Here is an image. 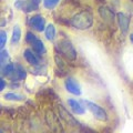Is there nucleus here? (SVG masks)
<instances>
[{"instance_id":"4be33fe9","label":"nucleus","mask_w":133,"mask_h":133,"mask_svg":"<svg viewBox=\"0 0 133 133\" xmlns=\"http://www.w3.org/2000/svg\"><path fill=\"white\" fill-rule=\"evenodd\" d=\"M31 1H32L33 3H35V5H36L37 7H38V6H39V3H40V1H41V0H31Z\"/></svg>"},{"instance_id":"39448f33","label":"nucleus","mask_w":133,"mask_h":133,"mask_svg":"<svg viewBox=\"0 0 133 133\" xmlns=\"http://www.w3.org/2000/svg\"><path fill=\"white\" fill-rule=\"evenodd\" d=\"M29 26L37 32H42L45 30V19L41 15H35L29 19Z\"/></svg>"},{"instance_id":"20e7f679","label":"nucleus","mask_w":133,"mask_h":133,"mask_svg":"<svg viewBox=\"0 0 133 133\" xmlns=\"http://www.w3.org/2000/svg\"><path fill=\"white\" fill-rule=\"evenodd\" d=\"M116 22H118L119 29L122 35H127L130 29V23H131V17L125 12L120 11L116 14Z\"/></svg>"},{"instance_id":"0eeeda50","label":"nucleus","mask_w":133,"mask_h":133,"mask_svg":"<svg viewBox=\"0 0 133 133\" xmlns=\"http://www.w3.org/2000/svg\"><path fill=\"white\" fill-rule=\"evenodd\" d=\"M64 88L69 93H71L73 95H81L82 93V90H81V87L79 84V82L72 77L68 78L64 81Z\"/></svg>"},{"instance_id":"9d476101","label":"nucleus","mask_w":133,"mask_h":133,"mask_svg":"<svg viewBox=\"0 0 133 133\" xmlns=\"http://www.w3.org/2000/svg\"><path fill=\"white\" fill-rule=\"evenodd\" d=\"M26 77H27V71L23 69L22 65L18 64L15 66L14 72L10 74L8 79H10L11 81H22L26 79Z\"/></svg>"},{"instance_id":"f03ea898","label":"nucleus","mask_w":133,"mask_h":133,"mask_svg":"<svg viewBox=\"0 0 133 133\" xmlns=\"http://www.w3.org/2000/svg\"><path fill=\"white\" fill-rule=\"evenodd\" d=\"M57 48L61 53V56H63L66 60L69 61H74L77 59V50L74 49L72 42L68 39H62L60 40L57 44Z\"/></svg>"},{"instance_id":"f8f14e48","label":"nucleus","mask_w":133,"mask_h":133,"mask_svg":"<svg viewBox=\"0 0 133 133\" xmlns=\"http://www.w3.org/2000/svg\"><path fill=\"white\" fill-rule=\"evenodd\" d=\"M44 36L47 38L48 41H55L56 39V36H57V29L56 26L52 23H49L47 27H45V30H44Z\"/></svg>"},{"instance_id":"b1692460","label":"nucleus","mask_w":133,"mask_h":133,"mask_svg":"<svg viewBox=\"0 0 133 133\" xmlns=\"http://www.w3.org/2000/svg\"><path fill=\"white\" fill-rule=\"evenodd\" d=\"M15 1H16V0H15Z\"/></svg>"},{"instance_id":"2eb2a0df","label":"nucleus","mask_w":133,"mask_h":133,"mask_svg":"<svg viewBox=\"0 0 133 133\" xmlns=\"http://www.w3.org/2000/svg\"><path fill=\"white\" fill-rule=\"evenodd\" d=\"M8 63H10L9 53H8L7 50L1 49V52H0V64H1V68L2 66H5V65H7Z\"/></svg>"},{"instance_id":"4468645a","label":"nucleus","mask_w":133,"mask_h":133,"mask_svg":"<svg viewBox=\"0 0 133 133\" xmlns=\"http://www.w3.org/2000/svg\"><path fill=\"white\" fill-rule=\"evenodd\" d=\"M20 39H21V28L18 24H16L12 29V37H11V43L12 45H16L17 43H19Z\"/></svg>"},{"instance_id":"9b49d317","label":"nucleus","mask_w":133,"mask_h":133,"mask_svg":"<svg viewBox=\"0 0 133 133\" xmlns=\"http://www.w3.org/2000/svg\"><path fill=\"white\" fill-rule=\"evenodd\" d=\"M59 113H60V116H61V119H63L64 121L70 124V125H78V122H77V120L72 118L71 115H70V113L68 111H66L64 108H62L61 105L59 107Z\"/></svg>"},{"instance_id":"7ed1b4c3","label":"nucleus","mask_w":133,"mask_h":133,"mask_svg":"<svg viewBox=\"0 0 133 133\" xmlns=\"http://www.w3.org/2000/svg\"><path fill=\"white\" fill-rule=\"evenodd\" d=\"M82 102H83V104L85 105L87 109L91 112V114L97 120H99V121H101V122H107L108 120H109L107 111L103 109L102 107H100L99 104H97V103H94L92 101H89V100H83Z\"/></svg>"},{"instance_id":"f257e3e1","label":"nucleus","mask_w":133,"mask_h":133,"mask_svg":"<svg viewBox=\"0 0 133 133\" xmlns=\"http://www.w3.org/2000/svg\"><path fill=\"white\" fill-rule=\"evenodd\" d=\"M94 18L92 12L89 10H82L71 18V26L77 30H88L93 26Z\"/></svg>"},{"instance_id":"5701e85b","label":"nucleus","mask_w":133,"mask_h":133,"mask_svg":"<svg viewBox=\"0 0 133 133\" xmlns=\"http://www.w3.org/2000/svg\"><path fill=\"white\" fill-rule=\"evenodd\" d=\"M129 38H130V41H131V43L133 44V32L130 33V36H129Z\"/></svg>"},{"instance_id":"412c9836","label":"nucleus","mask_w":133,"mask_h":133,"mask_svg":"<svg viewBox=\"0 0 133 133\" xmlns=\"http://www.w3.org/2000/svg\"><path fill=\"white\" fill-rule=\"evenodd\" d=\"M5 87H6V83H5V80L3 79H1V88H0V90H5Z\"/></svg>"},{"instance_id":"6ab92c4d","label":"nucleus","mask_w":133,"mask_h":133,"mask_svg":"<svg viewBox=\"0 0 133 133\" xmlns=\"http://www.w3.org/2000/svg\"><path fill=\"white\" fill-rule=\"evenodd\" d=\"M24 40H26V42H27L28 44L31 45L36 40H38V38H37V36H36L33 32L28 31V32L26 33V37H24Z\"/></svg>"},{"instance_id":"ddd939ff","label":"nucleus","mask_w":133,"mask_h":133,"mask_svg":"<svg viewBox=\"0 0 133 133\" xmlns=\"http://www.w3.org/2000/svg\"><path fill=\"white\" fill-rule=\"evenodd\" d=\"M31 48H32L33 51L36 53H38L39 56H43L45 53V51H47V50H45V47H44V43L40 39L36 40L35 42L31 44Z\"/></svg>"},{"instance_id":"423d86ee","label":"nucleus","mask_w":133,"mask_h":133,"mask_svg":"<svg viewBox=\"0 0 133 133\" xmlns=\"http://www.w3.org/2000/svg\"><path fill=\"white\" fill-rule=\"evenodd\" d=\"M99 15L102 18L103 21L108 24H110V26H112V24L114 23L115 19H116L114 11L112 9H110L109 7H105V6H101L99 8Z\"/></svg>"},{"instance_id":"dca6fc26","label":"nucleus","mask_w":133,"mask_h":133,"mask_svg":"<svg viewBox=\"0 0 133 133\" xmlns=\"http://www.w3.org/2000/svg\"><path fill=\"white\" fill-rule=\"evenodd\" d=\"M5 99L9 100V101H23V100H24V95L10 92V93L5 94Z\"/></svg>"},{"instance_id":"1a4fd4ad","label":"nucleus","mask_w":133,"mask_h":133,"mask_svg":"<svg viewBox=\"0 0 133 133\" xmlns=\"http://www.w3.org/2000/svg\"><path fill=\"white\" fill-rule=\"evenodd\" d=\"M66 102H68V105L70 107V109L72 110L73 113H76L78 115L85 114L87 108H85V105L82 104L83 102H79V101H77V100H74V99H68V101Z\"/></svg>"},{"instance_id":"6e6552de","label":"nucleus","mask_w":133,"mask_h":133,"mask_svg":"<svg viewBox=\"0 0 133 133\" xmlns=\"http://www.w3.org/2000/svg\"><path fill=\"white\" fill-rule=\"evenodd\" d=\"M23 58L24 60L30 65L33 66H38L41 63V59H40V56L38 53H36L32 49H26L23 51Z\"/></svg>"},{"instance_id":"a211bd4d","label":"nucleus","mask_w":133,"mask_h":133,"mask_svg":"<svg viewBox=\"0 0 133 133\" xmlns=\"http://www.w3.org/2000/svg\"><path fill=\"white\" fill-rule=\"evenodd\" d=\"M42 2H43V7L45 8V9L52 10L59 5L60 0H42Z\"/></svg>"},{"instance_id":"aec40b11","label":"nucleus","mask_w":133,"mask_h":133,"mask_svg":"<svg viewBox=\"0 0 133 133\" xmlns=\"http://www.w3.org/2000/svg\"><path fill=\"white\" fill-rule=\"evenodd\" d=\"M0 39H1V41H0V48L3 49L6 45V41H7V32L5 30L0 31Z\"/></svg>"},{"instance_id":"f3484780","label":"nucleus","mask_w":133,"mask_h":133,"mask_svg":"<svg viewBox=\"0 0 133 133\" xmlns=\"http://www.w3.org/2000/svg\"><path fill=\"white\" fill-rule=\"evenodd\" d=\"M15 64L14 63H8L7 65L5 66H2L1 68V73H2V76L3 77H7V78H9L10 74L14 72V70H15Z\"/></svg>"}]
</instances>
